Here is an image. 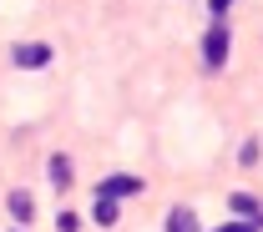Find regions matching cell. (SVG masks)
<instances>
[{"label":"cell","instance_id":"4","mask_svg":"<svg viewBox=\"0 0 263 232\" xmlns=\"http://www.w3.org/2000/svg\"><path fill=\"white\" fill-rule=\"evenodd\" d=\"M228 207H233V212H248L253 222H263V202H253L248 192H233V197H228Z\"/></svg>","mask_w":263,"mask_h":232},{"label":"cell","instance_id":"2","mask_svg":"<svg viewBox=\"0 0 263 232\" xmlns=\"http://www.w3.org/2000/svg\"><path fill=\"white\" fill-rule=\"evenodd\" d=\"M10 56H15V66H21V71H41V66H51V46H41V40H31V46H15Z\"/></svg>","mask_w":263,"mask_h":232},{"label":"cell","instance_id":"7","mask_svg":"<svg viewBox=\"0 0 263 232\" xmlns=\"http://www.w3.org/2000/svg\"><path fill=\"white\" fill-rule=\"evenodd\" d=\"M51 182L56 187H71V162L66 157H51Z\"/></svg>","mask_w":263,"mask_h":232},{"label":"cell","instance_id":"5","mask_svg":"<svg viewBox=\"0 0 263 232\" xmlns=\"http://www.w3.org/2000/svg\"><path fill=\"white\" fill-rule=\"evenodd\" d=\"M167 232H197V217L187 212V207H177V212L167 217Z\"/></svg>","mask_w":263,"mask_h":232},{"label":"cell","instance_id":"1","mask_svg":"<svg viewBox=\"0 0 263 232\" xmlns=\"http://www.w3.org/2000/svg\"><path fill=\"white\" fill-rule=\"evenodd\" d=\"M228 61V26H223V15L213 20V31H208V40H202V66L208 71H218Z\"/></svg>","mask_w":263,"mask_h":232},{"label":"cell","instance_id":"6","mask_svg":"<svg viewBox=\"0 0 263 232\" xmlns=\"http://www.w3.org/2000/svg\"><path fill=\"white\" fill-rule=\"evenodd\" d=\"M97 222H101V227L117 222V197H97Z\"/></svg>","mask_w":263,"mask_h":232},{"label":"cell","instance_id":"3","mask_svg":"<svg viewBox=\"0 0 263 232\" xmlns=\"http://www.w3.org/2000/svg\"><path fill=\"white\" fill-rule=\"evenodd\" d=\"M132 192H142V177H106L97 187V197H132Z\"/></svg>","mask_w":263,"mask_h":232},{"label":"cell","instance_id":"9","mask_svg":"<svg viewBox=\"0 0 263 232\" xmlns=\"http://www.w3.org/2000/svg\"><path fill=\"white\" fill-rule=\"evenodd\" d=\"M263 222H228V227H218V232H258Z\"/></svg>","mask_w":263,"mask_h":232},{"label":"cell","instance_id":"8","mask_svg":"<svg viewBox=\"0 0 263 232\" xmlns=\"http://www.w3.org/2000/svg\"><path fill=\"white\" fill-rule=\"evenodd\" d=\"M10 212L26 222V217H31V197H26V192H10Z\"/></svg>","mask_w":263,"mask_h":232}]
</instances>
